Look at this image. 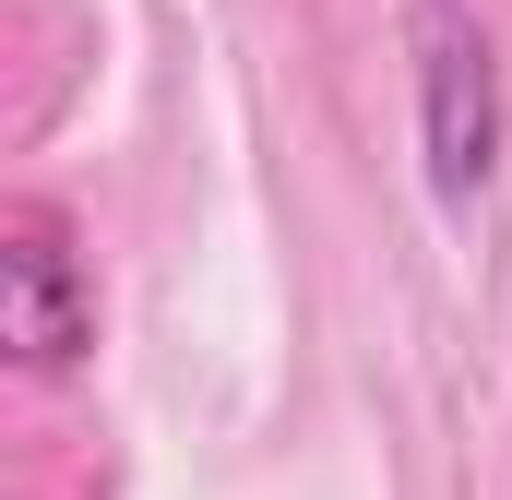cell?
<instances>
[{
	"instance_id": "obj_1",
	"label": "cell",
	"mask_w": 512,
	"mask_h": 500,
	"mask_svg": "<svg viewBox=\"0 0 512 500\" xmlns=\"http://www.w3.org/2000/svg\"><path fill=\"white\" fill-rule=\"evenodd\" d=\"M417 167L441 203H477L501 167V48L465 0H417Z\"/></svg>"
},
{
	"instance_id": "obj_2",
	"label": "cell",
	"mask_w": 512,
	"mask_h": 500,
	"mask_svg": "<svg viewBox=\"0 0 512 500\" xmlns=\"http://www.w3.org/2000/svg\"><path fill=\"white\" fill-rule=\"evenodd\" d=\"M0 346L24 370H84L96 358V262L48 203H12L0 227Z\"/></svg>"
}]
</instances>
